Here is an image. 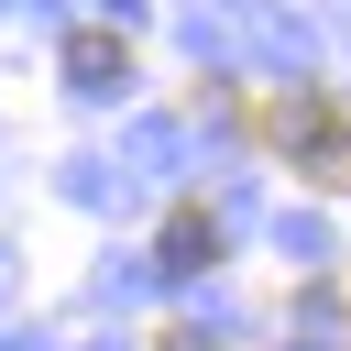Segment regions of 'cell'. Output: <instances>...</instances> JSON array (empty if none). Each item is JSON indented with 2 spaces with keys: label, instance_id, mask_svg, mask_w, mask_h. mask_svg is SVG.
<instances>
[{
  "label": "cell",
  "instance_id": "6da1fadb",
  "mask_svg": "<svg viewBox=\"0 0 351 351\" xmlns=\"http://www.w3.org/2000/svg\"><path fill=\"white\" fill-rule=\"evenodd\" d=\"M241 121H252V143H274L296 176L351 186V110H340L329 88H274V99H252Z\"/></svg>",
  "mask_w": 351,
  "mask_h": 351
},
{
  "label": "cell",
  "instance_id": "3957f363",
  "mask_svg": "<svg viewBox=\"0 0 351 351\" xmlns=\"http://www.w3.org/2000/svg\"><path fill=\"white\" fill-rule=\"evenodd\" d=\"M132 77V33L121 22H77L66 33V88H121Z\"/></svg>",
  "mask_w": 351,
  "mask_h": 351
},
{
  "label": "cell",
  "instance_id": "7a4b0ae2",
  "mask_svg": "<svg viewBox=\"0 0 351 351\" xmlns=\"http://www.w3.org/2000/svg\"><path fill=\"white\" fill-rule=\"evenodd\" d=\"M219 263V208L208 197H176L165 230H154V274H208Z\"/></svg>",
  "mask_w": 351,
  "mask_h": 351
},
{
  "label": "cell",
  "instance_id": "277c9868",
  "mask_svg": "<svg viewBox=\"0 0 351 351\" xmlns=\"http://www.w3.org/2000/svg\"><path fill=\"white\" fill-rule=\"evenodd\" d=\"M154 351H219V340H197V329H165V340H154Z\"/></svg>",
  "mask_w": 351,
  "mask_h": 351
}]
</instances>
